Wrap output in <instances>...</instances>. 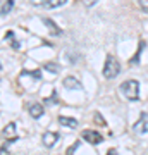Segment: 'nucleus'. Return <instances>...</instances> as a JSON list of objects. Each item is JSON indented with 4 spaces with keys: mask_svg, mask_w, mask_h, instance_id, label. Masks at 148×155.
Instances as JSON below:
<instances>
[{
    "mask_svg": "<svg viewBox=\"0 0 148 155\" xmlns=\"http://www.w3.org/2000/svg\"><path fill=\"white\" fill-rule=\"evenodd\" d=\"M59 124L64 127H77V121L76 119H72V117H66V116H61L59 117Z\"/></svg>",
    "mask_w": 148,
    "mask_h": 155,
    "instance_id": "6e6552de",
    "label": "nucleus"
},
{
    "mask_svg": "<svg viewBox=\"0 0 148 155\" xmlns=\"http://www.w3.org/2000/svg\"><path fill=\"white\" fill-rule=\"evenodd\" d=\"M134 133H148V114L146 112H143L141 117H140V121L134 124Z\"/></svg>",
    "mask_w": 148,
    "mask_h": 155,
    "instance_id": "39448f33",
    "label": "nucleus"
},
{
    "mask_svg": "<svg viewBox=\"0 0 148 155\" xmlns=\"http://www.w3.org/2000/svg\"><path fill=\"white\" fill-rule=\"evenodd\" d=\"M29 116L35 117V119L41 117L43 116V105H40V104H31V105H29Z\"/></svg>",
    "mask_w": 148,
    "mask_h": 155,
    "instance_id": "1a4fd4ad",
    "label": "nucleus"
},
{
    "mask_svg": "<svg viewBox=\"0 0 148 155\" xmlns=\"http://www.w3.org/2000/svg\"><path fill=\"white\" fill-rule=\"evenodd\" d=\"M12 5H14V2L12 0H9V2H5V5L2 7V14H7V12L12 9Z\"/></svg>",
    "mask_w": 148,
    "mask_h": 155,
    "instance_id": "9b49d317",
    "label": "nucleus"
},
{
    "mask_svg": "<svg viewBox=\"0 0 148 155\" xmlns=\"http://www.w3.org/2000/svg\"><path fill=\"white\" fill-rule=\"evenodd\" d=\"M83 140L84 141H88V143H91V145H98L104 141V136L98 133V131H93V129H86V131H83Z\"/></svg>",
    "mask_w": 148,
    "mask_h": 155,
    "instance_id": "7ed1b4c3",
    "label": "nucleus"
},
{
    "mask_svg": "<svg viewBox=\"0 0 148 155\" xmlns=\"http://www.w3.org/2000/svg\"><path fill=\"white\" fill-rule=\"evenodd\" d=\"M119 72H121V64H119V61L114 55H107L105 64H104V76L107 79H114Z\"/></svg>",
    "mask_w": 148,
    "mask_h": 155,
    "instance_id": "f03ea898",
    "label": "nucleus"
},
{
    "mask_svg": "<svg viewBox=\"0 0 148 155\" xmlns=\"http://www.w3.org/2000/svg\"><path fill=\"white\" fill-rule=\"evenodd\" d=\"M140 7H141L143 11H148V0H141L140 2Z\"/></svg>",
    "mask_w": 148,
    "mask_h": 155,
    "instance_id": "ddd939ff",
    "label": "nucleus"
},
{
    "mask_svg": "<svg viewBox=\"0 0 148 155\" xmlns=\"http://www.w3.org/2000/svg\"><path fill=\"white\" fill-rule=\"evenodd\" d=\"M2 134H4L5 138H11V141L17 140V134H16V124H14V122L7 124V127L4 129V131H2Z\"/></svg>",
    "mask_w": 148,
    "mask_h": 155,
    "instance_id": "0eeeda50",
    "label": "nucleus"
},
{
    "mask_svg": "<svg viewBox=\"0 0 148 155\" xmlns=\"http://www.w3.org/2000/svg\"><path fill=\"white\" fill-rule=\"evenodd\" d=\"M59 138H61V136H59L57 133H52V131H48V133L43 134V145L47 147V148H52V147H54L57 141H59Z\"/></svg>",
    "mask_w": 148,
    "mask_h": 155,
    "instance_id": "423d86ee",
    "label": "nucleus"
},
{
    "mask_svg": "<svg viewBox=\"0 0 148 155\" xmlns=\"http://www.w3.org/2000/svg\"><path fill=\"white\" fill-rule=\"evenodd\" d=\"M64 86H66V88H74V90H83L81 83L77 81L76 78H66V79H64Z\"/></svg>",
    "mask_w": 148,
    "mask_h": 155,
    "instance_id": "9d476101",
    "label": "nucleus"
},
{
    "mask_svg": "<svg viewBox=\"0 0 148 155\" xmlns=\"http://www.w3.org/2000/svg\"><path fill=\"white\" fill-rule=\"evenodd\" d=\"M121 93L131 102L138 100L140 98V83L136 79H126L124 83H121Z\"/></svg>",
    "mask_w": 148,
    "mask_h": 155,
    "instance_id": "f257e3e1",
    "label": "nucleus"
},
{
    "mask_svg": "<svg viewBox=\"0 0 148 155\" xmlns=\"http://www.w3.org/2000/svg\"><path fill=\"white\" fill-rule=\"evenodd\" d=\"M107 155H119V153H117V150H109V152H107Z\"/></svg>",
    "mask_w": 148,
    "mask_h": 155,
    "instance_id": "4468645a",
    "label": "nucleus"
},
{
    "mask_svg": "<svg viewBox=\"0 0 148 155\" xmlns=\"http://www.w3.org/2000/svg\"><path fill=\"white\" fill-rule=\"evenodd\" d=\"M45 69H48L50 72H59V66L57 64H45Z\"/></svg>",
    "mask_w": 148,
    "mask_h": 155,
    "instance_id": "f8f14e48",
    "label": "nucleus"
},
{
    "mask_svg": "<svg viewBox=\"0 0 148 155\" xmlns=\"http://www.w3.org/2000/svg\"><path fill=\"white\" fill-rule=\"evenodd\" d=\"M67 0H35L33 5H40L43 9H57V7L64 5Z\"/></svg>",
    "mask_w": 148,
    "mask_h": 155,
    "instance_id": "20e7f679",
    "label": "nucleus"
}]
</instances>
